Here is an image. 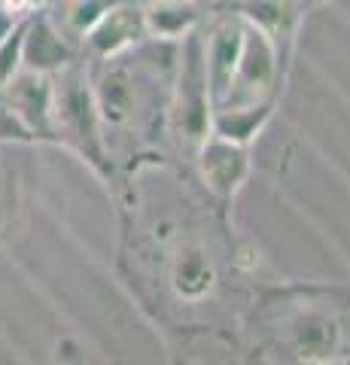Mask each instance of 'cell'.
Instances as JSON below:
<instances>
[{"label":"cell","instance_id":"10","mask_svg":"<svg viewBox=\"0 0 350 365\" xmlns=\"http://www.w3.org/2000/svg\"><path fill=\"white\" fill-rule=\"evenodd\" d=\"M247 21L262 28L271 40L277 43L280 34H289L292 19H296V6L292 0H247Z\"/></svg>","mask_w":350,"mask_h":365},{"label":"cell","instance_id":"8","mask_svg":"<svg viewBox=\"0 0 350 365\" xmlns=\"http://www.w3.org/2000/svg\"><path fill=\"white\" fill-rule=\"evenodd\" d=\"M143 25H146V34H153V37L177 40L192 31L195 13L183 0H153L150 6H143Z\"/></svg>","mask_w":350,"mask_h":365},{"label":"cell","instance_id":"5","mask_svg":"<svg viewBox=\"0 0 350 365\" xmlns=\"http://www.w3.org/2000/svg\"><path fill=\"white\" fill-rule=\"evenodd\" d=\"M241 58V25H222L213 31L205 49V83H207V98H210V113L222 107L225 95L232 88L235 71H238Z\"/></svg>","mask_w":350,"mask_h":365},{"label":"cell","instance_id":"14","mask_svg":"<svg viewBox=\"0 0 350 365\" xmlns=\"http://www.w3.org/2000/svg\"><path fill=\"white\" fill-rule=\"evenodd\" d=\"M43 4V0H0V6H4V13L13 19V21H21L25 16L37 13V6Z\"/></svg>","mask_w":350,"mask_h":365},{"label":"cell","instance_id":"12","mask_svg":"<svg viewBox=\"0 0 350 365\" xmlns=\"http://www.w3.org/2000/svg\"><path fill=\"white\" fill-rule=\"evenodd\" d=\"M21 37H25V25H16L0 40V88L21 71Z\"/></svg>","mask_w":350,"mask_h":365},{"label":"cell","instance_id":"6","mask_svg":"<svg viewBox=\"0 0 350 365\" xmlns=\"http://www.w3.org/2000/svg\"><path fill=\"white\" fill-rule=\"evenodd\" d=\"M171 283L183 302H201L207 299L213 283H217V268H213L210 256L201 247H183L180 256L174 259Z\"/></svg>","mask_w":350,"mask_h":365},{"label":"cell","instance_id":"9","mask_svg":"<svg viewBox=\"0 0 350 365\" xmlns=\"http://www.w3.org/2000/svg\"><path fill=\"white\" fill-rule=\"evenodd\" d=\"M95 104L101 110V116L107 122H125L134 110V88H131V79L122 73V71H113L101 79V88H98V98Z\"/></svg>","mask_w":350,"mask_h":365},{"label":"cell","instance_id":"4","mask_svg":"<svg viewBox=\"0 0 350 365\" xmlns=\"http://www.w3.org/2000/svg\"><path fill=\"white\" fill-rule=\"evenodd\" d=\"M146 34L143 25V6H134L128 0L113 4L104 16H101L83 37L92 46V52L101 58H113V55L125 52L128 46H134Z\"/></svg>","mask_w":350,"mask_h":365},{"label":"cell","instance_id":"2","mask_svg":"<svg viewBox=\"0 0 350 365\" xmlns=\"http://www.w3.org/2000/svg\"><path fill=\"white\" fill-rule=\"evenodd\" d=\"M247 143H235L217 131H207L201 137V177L217 192L220 198H229L238 192L247 177Z\"/></svg>","mask_w":350,"mask_h":365},{"label":"cell","instance_id":"3","mask_svg":"<svg viewBox=\"0 0 350 365\" xmlns=\"http://www.w3.org/2000/svg\"><path fill=\"white\" fill-rule=\"evenodd\" d=\"M6 88V101H9V113L25 125L28 131H40L46 134L52 131V98H55V86L49 83L46 73L40 71H19Z\"/></svg>","mask_w":350,"mask_h":365},{"label":"cell","instance_id":"13","mask_svg":"<svg viewBox=\"0 0 350 365\" xmlns=\"http://www.w3.org/2000/svg\"><path fill=\"white\" fill-rule=\"evenodd\" d=\"M113 4H119V0H73V4L67 6V25L76 34H86Z\"/></svg>","mask_w":350,"mask_h":365},{"label":"cell","instance_id":"7","mask_svg":"<svg viewBox=\"0 0 350 365\" xmlns=\"http://www.w3.org/2000/svg\"><path fill=\"white\" fill-rule=\"evenodd\" d=\"M64 64H67V46L61 40V34L46 19L31 21L25 28V37H21V67L49 73Z\"/></svg>","mask_w":350,"mask_h":365},{"label":"cell","instance_id":"11","mask_svg":"<svg viewBox=\"0 0 350 365\" xmlns=\"http://www.w3.org/2000/svg\"><path fill=\"white\" fill-rule=\"evenodd\" d=\"M296 338H299V350L304 356H314V353H332L335 350V323L332 319H323V317H308L302 319L299 329H296Z\"/></svg>","mask_w":350,"mask_h":365},{"label":"cell","instance_id":"1","mask_svg":"<svg viewBox=\"0 0 350 365\" xmlns=\"http://www.w3.org/2000/svg\"><path fill=\"white\" fill-rule=\"evenodd\" d=\"M277 73V43L262 28L244 19L241 25V58L235 71L232 88L222 107L217 110H238V107H262Z\"/></svg>","mask_w":350,"mask_h":365}]
</instances>
